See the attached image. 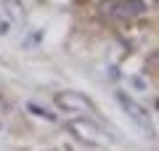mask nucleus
<instances>
[{"mask_svg":"<svg viewBox=\"0 0 159 151\" xmlns=\"http://www.w3.org/2000/svg\"><path fill=\"white\" fill-rule=\"evenodd\" d=\"M135 88H138V90H146V80H143V77H135Z\"/></svg>","mask_w":159,"mask_h":151,"instance_id":"nucleus-7","label":"nucleus"},{"mask_svg":"<svg viewBox=\"0 0 159 151\" xmlns=\"http://www.w3.org/2000/svg\"><path fill=\"white\" fill-rule=\"evenodd\" d=\"M37 40H43V32H32V34L27 37V43H24V48H34Z\"/></svg>","mask_w":159,"mask_h":151,"instance_id":"nucleus-6","label":"nucleus"},{"mask_svg":"<svg viewBox=\"0 0 159 151\" xmlns=\"http://www.w3.org/2000/svg\"><path fill=\"white\" fill-rule=\"evenodd\" d=\"M27 109H29L32 114H37V117L48 119V122H53V119H56V114H53V112H48V109H43L40 103H34V101H29V103H27Z\"/></svg>","mask_w":159,"mask_h":151,"instance_id":"nucleus-5","label":"nucleus"},{"mask_svg":"<svg viewBox=\"0 0 159 151\" xmlns=\"http://www.w3.org/2000/svg\"><path fill=\"white\" fill-rule=\"evenodd\" d=\"M64 127L69 130V133L74 135L77 140H82L85 146H106L109 140H111V135L106 133V127H101V125L96 122V119L85 117V114H80V117H72Z\"/></svg>","mask_w":159,"mask_h":151,"instance_id":"nucleus-1","label":"nucleus"},{"mask_svg":"<svg viewBox=\"0 0 159 151\" xmlns=\"http://www.w3.org/2000/svg\"><path fill=\"white\" fill-rule=\"evenodd\" d=\"M0 8L8 13V19H11L13 24H21L24 19H27V11H24L21 0H0Z\"/></svg>","mask_w":159,"mask_h":151,"instance_id":"nucleus-4","label":"nucleus"},{"mask_svg":"<svg viewBox=\"0 0 159 151\" xmlns=\"http://www.w3.org/2000/svg\"><path fill=\"white\" fill-rule=\"evenodd\" d=\"M117 101H119V106H122V112L127 114V117L133 119V122L138 125L141 130H146V133H151V127H154V122H151V114H148V109L143 106V103H138L133 95H127L125 90H117Z\"/></svg>","mask_w":159,"mask_h":151,"instance_id":"nucleus-3","label":"nucleus"},{"mask_svg":"<svg viewBox=\"0 0 159 151\" xmlns=\"http://www.w3.org/2000/svg\"><path fill=\"white\" fill-rule=\"evenodd\" d=\"M53 103H56V109L69 112V114H96L93 98H88V95L80 93V90H58V93L53 95Z\"/></svg>","mask_w":159,"mask_h":151,"instance_id":"nucleus-2","label":"nucleus"},{"mask_svg":"<svg viewBox=\"0 0 159 151\" xmlns=\"http://www.w3.org/2000/svg\"><path fill=\"white\" fill-rule=\"evenodd\" d=\"M0 135H3V122H0Z\"/></svg>","mask_w":159,"mask_h":151,"instance_id":"nucleus-8","label":"nucleus"}]
</instances>
